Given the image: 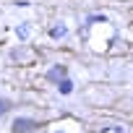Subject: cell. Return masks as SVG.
<instances>
[{"mask_svg":"<svg viewBox=\"0 0 133 133\" xmlns=\"http://www.w3.org/2000/svg\"><path fill=\"white\" fill-rule=\"evenodd\" d=\"M37 128H39V123L37 120H29V117H18L13 123V133H34Z\"/></svg>","mask_w":133,"mask_h":133,"instance_id":"6da1fadb","label":"cell"},{"mask_svg":"<svg viewBox=\"0 0 133 133\" xmlns=\"http://www.w3.org/2000/svg\"><path fill=\"white\" fill-rule=\"evenodd\" d=\"M63 78H68V68H65V65H55L47 73V81H63Z\"/></svg>","mask_w":133,"mask_h":133,"instance_id":"7a4b0ae2","label":"cell"},{"mask_svg":"<svg viewBox=\"0 0 133 133\" xmlns=\"http://www.w3.org/2000/svg\"><path fill=\"white\" fill-rule=\"evenodd\" d=\"M57 89H60V94H71V89H73V84H71L68 78H63V81H57Z\"/></svg>","mask_w":133,"mask_h":133,"instance_id":"3957f363","label":"cell"},{"mask_svg":"<svg viewBox=\"0 0 133 133\" xmlns=\"http://www.w3.org/2000/svg\"><path fill=\"white\" fill-rule=\"evenodd\" d=\"M50 34H52V37H55V39H60V37H65V34H68V29H65V26H63V24H60V26H55V29H52V31H50Z\"/></svg>","mask_w":133,"mask_h":133,"instance_id":"277c9868","label":"cell"},{"mask_svg":"<svg viewBox=\"0 0 133 133\" xmlns=\"http://www.w3.org/2000/svg\"><path fill=\"white\" fill-rule=\"evenodd\" d=\"M8 110H11V102H8V99H0V117H3Z\"/></svg>","mask_w":133,"mask_h":133,"instance_id":"5b68a950","label":"cell"},{"mask_svg":"<svg viewBox=\"0 0 133 133\" xmlns=\"http://www.w3.org/2000/svg\"><path fill=\"white\" fill-rule=\"evenodd\" d=\"M29 34V26H18V37H26Z\"/></svg>","mask_w":133,"mask_h":133,"instance_id":"8992f818","label":"cell"}]
</instances>
